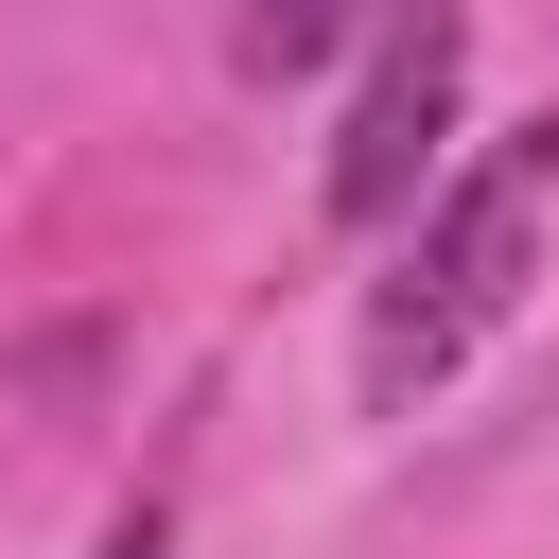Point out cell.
Instances as JSON below:
<instances>
[{
	"mask_svg": "<svg viewBox=\"0 0 559 559\" xmlns=\"http://www.w3.org/2000/svg\"><path fill=\"white\" fill-rule=\"evenodd\" d=\"M349 17L367 0H227V52H245V87H297V70H332Z\"/></svg>",
	"mask_w": 559,
	"mask_h": 559,
	"instance_id": "obj_3",
	"label": "cell"
},
{
	"mask_svg": "<svg viewBox=\"0 0 559 559\" xmlns=\"http://www.w3.org/2000/svg\"><path fill=\"white\" fill-rule=\"evenodd\" d=\"M87 559H157V507H122V524H105V542H87Z\"/></svg>",
	"mask_w": 559,
	"mask_h": 559,
	"instance_id": "obj_4",
	"label": "cell"
},
{
	"mask_svg": "<svg viewBox=\"0 0 559 559\" xmlns=\"http://www.w3.org/2000/svg\"><path fill=\"white\" fill-rule=\"evenodd\" d=\"M542 210H559V105H542V122H507L454 192H419V210H402V262L367 280V349H349L384 419H402L419 384H454V367L507 332V297L542 280Z\"/></svg>",
	"mask_w": 559,
	"mask_h": 559,
	"instance_id": "obj_1",
	"label": "cell"
},
{
	"mask_svg": "<svg viewBox=\"0 0 559 559\" xmlns=\"http://www.w3.org/2000/svg\"><path fill=\"white\" fill-rule=\"evenodd\" d=\"M454 87H472V17H454V0H402V17H384V70H367L349 122H332V227H402V210L437 192Z\"/></svg>",
	"mask_w": 559,
	"mask_h": 559,
	"instance_id": "obj_2",
	"label": "cell"
}]
</instances>
